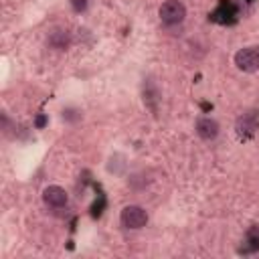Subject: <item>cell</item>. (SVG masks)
I'll return each mask as SVG.
<instances>
[{
  "mask_svg": "<svg viewBox=\"0 0 259 259\" xmlns=\"http://www.w3.org/2000/svg\"><path fill=\"white\" fill-rule=\"evenodd\" d=\"M119 221H121V225H123L125 229L136 231V229L146 227V223H148V212H146L142 206H138V204H127V206L121 208Z\"/></svg>",
  "mask_w": 259,
  "mask_h": 259,
  "instance_id": "obj_1",
  "label": "cell"
},
{
  "mask_svg": "<svg viewBox=\"0 0 259 259\" xmlns=\"http://www.w3.org/2000/svg\"><path fill=\"white\" fill-rule=\"evenodd\" d=\"M196 134L202 140H214L219 136V123L212 117H200L196 119Z\"/></svg>",
  "mask_w": 259,
  "mask_h": 259,
  "instance_id": "obj_5",
  "label": "cell"
},
{
  "mask_svg": "<svg viewBox=\"0 0 259 259\" xmlns=\"http://www.w3.org/2000/svg\"><path fill=\"white\" fill-rule=\"evenodd\" d=\"M42 200H45L47 206L59 208V206H65V204H67L69 196H67V190H65L63 186L51 184V186H47V188L42 190Z\"/></svg>",
  "mask_w": 259,
  "mask_h": 259,
  "instance_id": "obj_4",
  "label": "cell"
},
{
  "mask_svg": "<svg viewBox=\"0 0 259 259\" xmlns=\"http://www.w3.org/2000/svg\"><path fill=\"white\" fill-rule=\"evenodd\" d=\"M158 14H160V20H162L164 24L172 26V24H178V22L184 20V16H186V6H184L180 0H166V2L160 6Z\"/></svg>",
  "mask_w": 259,
  "mask_h": 259,
  "instance_id": "obj_2",
  "label": "cell"
},
{
  "mask_svg": "<svg viewBox=\"0 0 259 259\" xmlns=\"http://www.w3.org/2000/svg\"><path fill=\"white\" fill-rule=\"evenodd\" d=\"M71 6H73V10L81 12V10L87 8V0H71Z\"/></svg>",
  "mask_w": 259,
  "mask_h": 259,
  "instance_id": "obj_8",
  "label": "cell"
},
{
  "mask_svg": "<svg viewBox=\"0 0 259 259\" xmlns=\"http://www.w3.org/2000/svg\"><path fill=\"white\" fill-rule=\"evenodd\" d=\"M49 45L55 47V49H67V45H69V34H67V30H55V32L49 36Z\"/></svg>",
  "mask_w": 259,
  "mask_h": 259,
  "instance_id": "obj_7",
  "label": "cell"
},
{
  "mask_svg": "<svg viewBox=\"0 0 259 259\" xmlns=\"http://www.w3.org/2000/svg\"><path fill=\"white\" fill-rule=\"evenodd\" d=\"M235 65L243 73H255L259 69V51L253 47L239 49L235 53Z\"/></svg>",
  "mask_w": 259,
  "mask_h": 259,
  "instance_id": "obj_3",
  "label": "cell"
},
{
  "mask_svg": "<svg viewBox=\"0 0 259 259\" xmlns=\"http://www.w3.org/2000/svg\"><path fill=\"white\" fill-rule=\"evenodd\" d=\"M255 130H257V119H255V115L243 113V115L237 119V132H239V136H243V138L253 136Z\"/></svg>",
  "mask_w": 259,
  "mask_h": 259,
  "instance_id": "obj_6",
  "label": "cell"
}]
</instances>
